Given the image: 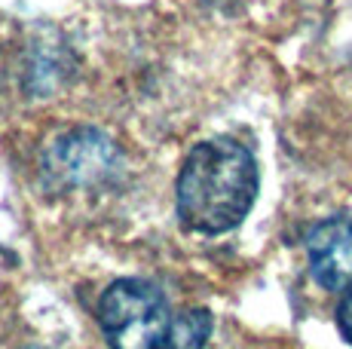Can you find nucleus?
Instances as JSON below:
<instances>
[{
	"instance_id": "nucleus-1",
	"label": "nucleus",
	"mask_w": 352,
	"mask_h": 349,
	"mask_svg": "<svg viewBox=\"0 0 352 349\" xmlns=\"http://www.w3.org/2000/svg\"><path fill=\"white\" fill-rule=\"evenodd\" d=\"M257 159L233 138L196 144L181 166L175 203L184 230L218 236L242 224L257 199Z\"/></svg>"
},
{
	"instance_id": "nucleus-2",
	"label": "nucleus",
	"mask_w": 352,
	"mask_h": 349,
	"mask_svg": "<svg viewBox=\"0 0 352 349\" xmlns=\"http://www.w3.org/2000/svg\"><path fill=\"white\" fill-rule=\"evenodd\" d=\"M98 325L111 349H162L172 315L157 285L117 279L98 300Z\"/></svg>"
},
{
	"instance_id": "nucleus-3",
	"label": "nucleus",
	"mask_w": 352,
	"mask_h": 349,
	"mask_svg": "<svg viewBox=\"0 0 352 349\" xmlns=\"http://www.w3.org/2000/svg\"><path fill=\"white\" fill-rule=\"evenodd\" d=\"M120 166V147L98 129H71L46 147L40 159L46 184L56 190H80L107 181Z\"/></svg>"
},
{
	"instance_id": "nucleus-4",
	"label": "nucleus",
	"mask_w": 352,
	"mask_h": 349,
	"mask_svg": "<svg viewBox=\"0 0 352 349\" xmlns=\"http://www.w3.org/2000/svg\"><path fill=\"white\" fill-rule=\"evenodd\" d=\"M309 273L324 291L352 285V218H324L307 233Z\"/></svg>"
},
{
	"instance_id": "nucleus-5",
	"label": "nucleus",
	"mask_w": 352,
	"mask_h": 349,
	"mask_svg": "<svg viewBox=\"0 0 352 349\" xmlns=\"http://www.w3.org/2000/svg\"><path fill=\"white\" fill-rule=\"evenodd\" d=\"M212 313L208 310H184L175 315L168 325L162 349H206V340L212 334Z\"/></svg>"
},
{
	"instance_id": "nucleus-6",
	"label": "nucleus",
	"mask_w": 352,
	"mask_h": 349,
	"mask_svg": "<svg viewBox=\"0 0 352 349\" xmlns=\"http://www.w3.org/2000/svg\"><path fill=\"white\" fill-rule=\"evenodd\" d=\"M337 328H340L343 340L352 346V285L343 291L340 306H337Z\"/></svg>"
}]
</instances>
